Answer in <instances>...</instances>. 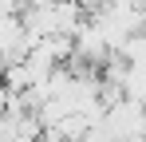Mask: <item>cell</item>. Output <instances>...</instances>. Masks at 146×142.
<instances>
[{
	"label": "cell",
	"mask_w": 146,
	"mask_h": 142,
	"mask_svg": "<svg viewBox=\"0 0 146 142\" xmlns=\"http://www.w3.org/2000/svg\"><path fill=\"white\" fill-rule=\"evenodd\" d=\"M142 130H146V107H142Z\"/></svg>",
	"instance_id": "cell-1"
}]
</instances>
